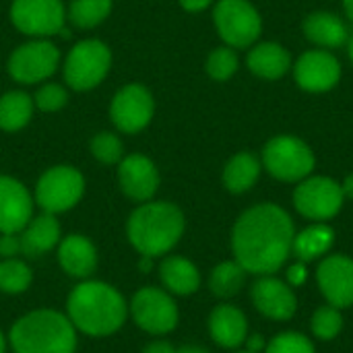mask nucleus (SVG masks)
<instances>
[{"label": "nucleus", "instance_id": "16", "mask_svg": "<svg viewBox=\"0 0 353 353\" xmlns=\"http://www.w3.org/2000/svg\"><path fill=\"white\" fill-rule=\"evenodd\" d=\"M254 308L271 321H290L298 310L294 290L271 275H261L250 290Z\"/></svg>", "mask_w": 353, "mask_h": 353}, {"label": "nucleus", "instance_id": "8", "mask_svg": "<svg viewBox=\"0 0 353 353\" xmlns=\"http://www.w3.org/2000/svg\"><path fill=\"white\" fill-rule=\"evenodd\" d=\"M213 21L219 37L230 48H250L263 31L261 14L248 0H219Z\"/></svg>", "mask_w": 353, "mask_h": 353}, {"label": "nucleus", "instance_id": "21", "mask_svg": "<svg viewBox=\"0 0 353 353\" xmlns=\"http://www.w3.org/2000/svg\"><path fill=\"white\" fill-rule=\"evenodd\" d=\"M19 238H21V252L25 256L46 254L62 240L60 223L52 213H41L29 219V223L19 232Z\"/></svg>", "mask_w": 353, "mask_h": 353}, {"label": "nucleus", "instance_id": "32", "mask_svg": "<svg viewBox=\"0 0 353 353\" xmlns=\"http://www.w3.org/2000/svg\"><path fill=\"white\" fill-rule=\"evenodd\" d=\"M207 74L213 81H228L236 74L238 70V54L234 48L225 46V48H215L209 58H207Z\"/></svg>", "mask_w": 353, "mask_h": 353}, {"label": "nucleus", "instance_id": "29", "mask_svg": "<svg viewBox=\"0 0 353 353\" xmlns=\"http://www.w3.org/2000/svg\"><path fill=\"white\" fill-rule=\"evenodd\" d=\"M112 12V0H72L68 6V19L81 27L91 29L108 19Z\"/></svg>", "mask_w": 353, "mask_h": 353}, {"label": "nucleus", "instance_id": "2", "mask_svg": "<svg viewBox=\"0 0 353 353\" xmlns=\"http://www.w3.org/2000/svg\"><path fill=\"white\" fill-rule=\"evenodd\" d=\"M66 312L77 331L108 337L126 323L128 304L116 288L103 281H83L70 292Z\"/></svg>", "mask_w": 353, "mask_h": 353}, {"label": "nucleus", "instance_id": "7", "mask_svg": "<svg viewBox=\"0 0 353 353\" xmlns=\"http://www.w3.org/2000/svg\"><path fill=\"white\" fill-rule=\"evenodd\" d=\"M85 192V178L72 165H56L41 174L35 186V203L43 213H62L72 209Z\"/></svg>", "mask_w": 353, "mask_h": 353}, {"label": "nucleus", "instance_id": "11", "mask_svg": "<svg viewBox=\"0 0 353 353\" xmlns=\"http://www.w3.org/2000/svg\"><path fill=\"white\" fill-rule=\"evenodd\" d=\"M66 10L62 0H12V25L35 39H46L62 31Z\"/></svg>", "mask_w": 353, "mask_h": 353}, {"label": "nucleus", "instance_id": "43", "mask_svg": "<svg viewBox=\"0 0 353 353\" xmlns=\"http://www.w3.org/2000/svg\"><path fill=\"white\" fill-rule=\"evenodd\" d=\"M343 6H345V12L347 17L353 21V0H343Z\"/></svg>", "mask_w": 353, "mask_h": 353}, {"label": "nucleus", "instance_id": "39", "mask_svg": "<svg viewBox=\"0 0 353 353\" xmlns=\"http://www.w3.org/2000/svg\"><path fill=\"white\" fill-rule=\"evenodd\" d=\"M143 353H176V350L168 341H153L143 350Z\"/></svg>", "mask_w": 353, "mask_h": 353}, {"label": "nucleus", "instance_id": "42", "mask_svg": "<svg viewBox=\"0 0 353 353\" xmlns=\"http://www.w3.org/2000/svg\"><path fill=\"white\" fill-rule=\"evenodd\" d=\"M176 353H209V352H207V350H203V347H199V345H186V347L176 350Z\"/></svg>", "mask_w": 353, "mask_h": 353}, {"label": "nucleus", "instance_id": "36", "mask_svg": "<svg viewBox=\"0 0 353 353\" xmlns=\"http://www.w3.org/2000/svg\"><path fill=\"white\" fill-rule=\"evenodd\" d=\"M21 254V238L19 234H0V256L17 259Z\"/></svg>", "mask_w": 353, "mask_h": 353}, {"label": "nucleus", "instance_id": "26", "mask_svg": "<svg viewBox=\"0 0 353 353\" xmlns=\"http://www.w3.org/2000/svg\"><path fill=\"white\" fill-rule=\"evenodd\" d=\"M259 176H261V161L256 159V155L242 151L225 163L223 186L234 194H242L256 184Z\"/></svg>", "mask_w": 353, "mask_h": 353}, {"label": "nucleus", "instance_id": "25", "mask_svg": "<svg viewBox=\"0 0 353 353\" xmlns=\"http://www.w3.org/2000/svg\"><path fill=\"white\" fill-rule=\"evenodd\" d=\"M335 242V232L327 223H314L294 236L292 254L300 263H310L323 259Z\"/></svg>", "mask_w": 353, "mask_h": 353}, {"label": "nucleus", "instance_id": "3", "mask_svg": "<svg viewBox=\"0 0 353 353\" xmlns=\"http://www.w3.org/2000/svg\"><path fill=\"white\" fill-rule=\"evenodd\" d=\"M184 215L174 203L147 201L132 211L126 223L128 242L143 256L168 254L184 234Z\"/></svg>", "mask_w": 353, "mask_h": 353}, {"label": "nucleus", "instance_id": "24", "mask_svg": "<svg viewBox=\"0 0 353 353\" xmlns=\"http://www.w3.org/2000/svg\"><path fill=\"white\" fill-rule=\"evenodd\" d=\"M304 35L321 48H339L347 41V27L337 14L319 10L304 19Z\"/></svg>", "mask_w": 353, "mask_h": 353}, {"label": "nucleus", "instance_id": "27", "mask_svg": "<svg viewBox=\"0 0 353 353\" xmlns=\"http://www.w3.org/2000/svg\"><path fill=\"white\" fill-rule=\"evenodd\" d=\"M33 116V99L25 91H8L0 97V130L17 132L29 124Z\"/></svg>", "mask_w": 353, "mask_h": 353}, {"label": "nucleus", "instance_id": "12", "mask_svg": "<svg viewBox=\"0 0 353 353\" xmlns=\"http://www.w3.org/2000/svg\"><path fill=\"white\" fill-rule=\"evenodd\" d=\"M60 64L58 48L48 39H33L19 46L8 58V74L23 85L46 81Z\"/></svg>", "mask_w": 353, "mask_h": 353}, {"label": "nucleus", "instance_id": "6", "mask_svg": "<svg viewBox=\"0 0 353 353\" xmlns=\"http://www.w3.org/2000/svg\"><path fill=\"white\" fill-rule=\"evenodd\" d=\"M112 66V52L99 39H83L72 46L64 60V81L74 91L97 87Z\"/></svg>", "mask_w": 353, "mask_h": 353}, {"label": "nucleus", "instance_id": "30", "mask_svg": "<svg viewBox=\"0 0 353 353\" xmlns=\"http://www.w3.org/2000/svg\"><path fill=\"white\" fill-rule=\"evenodd\" d=\"M33 281V273L31 269L19 261V259H4L0 263V292L4 294H23L29 290Z\"/></svg>", "mask_w": 353, "mask_h": 353}, {"label": "nucleus", "instance_id": "35", "mask_svg": "<svg viewBox=\"0 0 353 353\" xmlns=\"http://www.w3.org/2000/svg\"><path fill=\"white\" fill-rule=\"evenodd\" d=\"M68 101V93L62 85L58 83H46L37 89L33 103L41 110V112H58L66 105Z\"/></svg>", "mask_w": 353, "mask_h": 353}, {"label": "nucleus", "instance_id": "10", "mask_svg": "<svg viewBox=\"0 0 353 353\" xmlns=\"http://www.w3.org/2000/svg\"><path fill=\"white\" fill-rule=\"evenodd\" d=\"M139 329L151 335H168L178 325V306L170 292L159 288H141L128 306Z\"/></svg>", "mask_w": 353, "mask_h": 353}, {"label": "nucleus", "instance_id": "31", "mask_svg": "<svg viewBox=\"0 0 353 353\" xmlns=\"http://www.w3.org/2000/svg\"><path fill=\"white\" fill-rule=\"evenodd\" d=\"M310 329H312V335L321 341H331L335 339L341 329H343V314L339 308L327 304V306H321L316 308V312L312 314V321H310Z\"/></svg>", "mask_w": 353, "mask_h": 353}, {"label": "nucleus", "instance_id": "15", "mask_svg": "<svg viewBox=\"0 0 353 353\" xmlns=\"http://www.w3.org/2000/svg\"><path fill=\"white\" fill-rule=\"evenodd\" d=\"M294 77L300 89L310 93H323L339 83L341 64L327 50H310L298 58L294 66Z\"/></svg>", "mask_w": 353, "mask_h": 353}, {"label": "nucleus", "instance_id": "22", "mask_svg": "<svg viewBox=\"0 0 353 353\" xmlns=\"http://www.w3.org/2000/svg\"><path fill=\"white\" fill-rule=\"evenodd\" d=\"M246 64H248L252 74H256L261 79L277 81L290 70L292 58L283 46L273 43V41H265V43H256L248 52Z\"/></svg>", "mask_w": 353, "mask_h": 353}, {"label": "nucleus", "instance_id": "20", "mask_svg": "<svg viewBox=\"0 0 353 353\" xmlns=\"http://www.w3.org/2000/svg\"><path fill=\"white\" fill-rule=\"evenodd\" d=\"M209 335L217 345L236 350L248 339V321L240 308L221 304L209 314Z\"/></svg>", "mask_w": 353, "mask_h": 353}, {"label": "nucleus", "instance_id": "14", "mask_svg": "<svg viewBox=\"0 0 353 353\" xmlns=\"http://www.w3.org/2000/svg\"><path fill=\"white\" fill-rule=\"evenodd\" d=\"M316 283L331 306L339 310L353 306V259L345 254L325 256L316 269Z\"/></svg>", "mask_w": 353, "mask_h": 353}, {"label": "nucleus", "instance_id": "33", "mask_svg": "<svg viewBox=\"0 0 353 353\" xmlns=\"http://www.w3.org/2000/svg\"><path fill=\"white\" fill-rule=\"evenodd\" d=\"M91 153L97 161L114 165L122 161V141L114 132H99L91 139Z\"/></svg>", "mask_w": 353, "mask_h": 353}, {"label": "nucleus", "instance_id": "41", "mask_svg": "<svg viewBox=\"0 0 353 353\" xmlns=\"http://www.w3.org/2000/svg\"><path fill=\"white\" fill-rule=\"evenodd\" d=\"M341 190H343V196H345V199H352L353 201V174H350V176L343 180Z\"/></svg>", "mask_w": 353, "mask_h": 353}, {"label": "nucleus", "instance_id": "40", "mask_svg": "<svg viewBox=\"0 0 353 353\" xmlns=\"http://www.w3.org/2000/svg\"><path fill=\"white\" fill-rule=\"evenodd\" d=\"M265 347H267V343L263 341V337H261V335H252V337L248 339V350H246V352L254 353L265 350Z\"/></svg>", "mask_w": 353, "mask_h": 353}, {"label": "nucleus", "instance_id": "46", "mask_svg": "<svg viewBox=\"0 0 353 353\" xmlns=\"http://www.w3.org/2000/svg\"><path fill=\"white\" fill-rule=\"evenodd\" d=\"M242 353H250V352H242Z\"/></svg>", "mask_w": 353, "mask_h": 353}, {"label": "nucleus", "instance_id": "37", "mask_svg": "<svg viewBox=\"0 0 353 353\" xmlns=\"http://www.w3.org/2000/svg\"><path fill=\"white\" fill-rule=\"evenodd\" d=\"M306 277H308V271H306V267H304V263H296V265H292L290 267V271H288V281H290V285H302L304 281H306Z\"/></svg>", "mask_w": 353, "mask_h": 353}, {"label": "nucleus", "instance_id": "4", "mask_svg": "<svg viewBox=\"0 0 353 353\" xmlns=\"http://www.w3.org/2000/svg\"><path fill=\"white\" fill-rule=\"evenodd\" d=\"M14 353H74L77 329L56 310H33L21 316L8 335Z\"/></svg>", "mask_w": 353, "mask_h": 353}, {"label": "nucleus", "instance_id": "17", "mask_svg": "<svg viewBox=\"0 0 353 353\" xmlns=\"http://www.w3.org/2000/svg\"><path fill=\"white\" fill-rule=\"evenodd\" d=\"M118 182L122 192L137 201L147 203L155 196L159 188V172L155 163L145 155H128L118 163Z\"/></svg>", "mask_w": 353, "mask_h": 353}, {"label": "nucleus", "instance_id": "45", "mask_svg": "<svg viewBox=\"0 0 353 353\" xmlns=\"http://www.w3.org/2000/svg\"><path fill=\"white\" fill-rule=\"evenodd\" d=\"M350 58H352V62H353V37L350 39Z\"/></svg>", "mask_w": 353, "mask_h": 353}, {"label": "nucleus", "instance_id": "28", "mask_svg": "<svg viewBox=\"0 0 353 353\" xmlns=\"http://www.w3.org/2000/svg\"><path fill=\"white\" fill-rule=\"evenodd\" d=\"M246 281V271L240 267V263L236 261H225L219 263L209 277V288L213 292V296L217 298H234Z\"/></svg>", "mask_w": 353, "mask_h": 353}, {"label": "nucleus", "instance_id": "9", "mask_svg": "<svg viewBox=\"0 0 353 353\" xmlns=\"http://www.w3.org/2000/svg\"><path fill=\"white\" fill-rule=\"evenodd\" d=\"M343 201L341 184L327 176H308L294 190V205L298 213L316 223L333 219L341 211Z\"/></svg>", "mask_w": 353, "mask_h": 353}, {"label": "nucleus", "instance_id": "1", "mask_svg": "<svg viewBox=\"0 0 353 353\" xmlns=\"http://www.w3.org/2000/svg\"><path fill=\"white\" fill-rule=\"evenodd\" d=\"M294 221L279 205L263 203L244 211L232 232V250L236 263L246 273L273 275L277 273L294 244Z\"/></svg>", "mask_w": 353, "mask_h": 353}, {"label": "nucleus", "instance_id": "44", "mask_svg": "<svg viewBox=\"0 0 353 353\" xmlns=\"http://www.w3.org/2000/svg\"><path fill=\"white\" fill-rule=\"evenodd\" d=\"M0 353H6V337L2 331H0Z\"/></svg>", "mask_w": 353, "mask_h": 353}, {"label": "nucleus", "instance_id": "5", "mask_svg": "<svg viewBox=\"0 0 353 353\" xmlns=\"http://www.w3.org/2000/svg\"><path fill=\"white\" fill-rule=\"evenodd\" d=\"M263 165L281 182H302L314 170V153L304 141L279 134L265 145Z\"/></svg>", "mask_w": 353, "mask_h": 353}, {"label": "nucleus", "instance_id": "38", "mask_svg": "<svg viewBox=\"0 0 353 353\" xmlns=\"http://www.w3.org/2000/svg\"><path fill=\"white\" fill-rule=\"evenodd\" d=\"M180 6L188 12H199V10H205L213 0H178Z\"/></svg>", "mask_w": 353, "mask_h": 353}, {"label": "nucleus", "instance_id": "34", "mask_svg": "<svg viewBox=\"0 0 353 353\" xmlns=\"http://www.w3.org/2000/svg\"><path fill=\"white\" fill-rule=\"evenodd\" d=\"M265 353H316V352H314L312 341H310L306 335L296 333V331H285V333L275 335V337L267 343Z\"/></svg>", "mask_w": 353, "mask_h": 353}, {"label": "nucleus", "instance_id": "13", "mask_svg": "<svg viewBox=\"0 0 353 353\" xmlns=\"http://www.w3.org/2000/svg\"><path fill=\"white\" fill-rule=\"evenodd\" d=\"M153 95L147 87L130 83L122 87L110 103V118L120 132L137 134L153 118Z\"/></svg>", "mask_w": 353, "mask_h": 353}, {"label": "nucleus", "instance_id": "23", "mask_svg": "<svg viewBox=\"0 0 353 353\" xmlns=\"http://www.w3.org/2000/svg\"><path fill=\"white\" fill-rule=\"evenodd\" d=\"M159 279L174 296H190L201 285V273L194 263L184 256H168L159 265Z\"/></svg>", "mask_w": 353, "mask_h": 353}, {"label": "nucleus", "instance_id": "19", "mask_svg": "<svg viewBox=\"0 0 353 353\" xmlns=\"http://www.w3.org/2000/svg\"><path fill=\"white\" fill-rule=\"evenodd\" d=\"M58 263L64 273L77 279H87L95 273L97 250L93 242L81 234H70L58 242Z\"/></svg>", "mask_w": 353, "mask_h": 353}, {"label": "nucleus", "instance_id": "18", "mask_svg": "<svg viewBox=\"0 0 353 353\" xmlns=\"http://www.w3.org/2000/svg\"><path fill=\"white\" fill-rule=\"evenodd\" d=\"M33 217V196L23 182L0 176V234H19Z\"/></svg>", "mask_w": 353, "mask_h": 353}]
</instances>
